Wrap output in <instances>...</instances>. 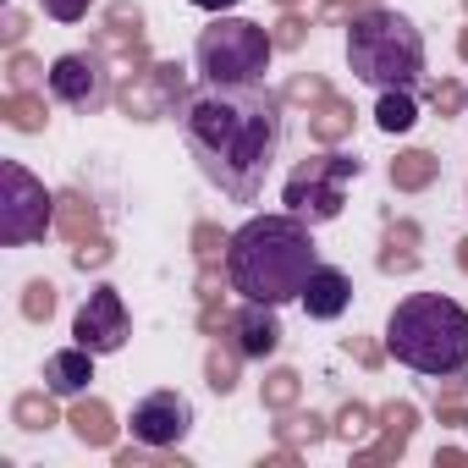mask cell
<instances>
[{"label":"cell","mask_w":468,"mask_h":468,"mask_svg":"<svg viewBox=\"0 0 468 468\" xmlns=\"http://www.w3.org/2000/svg\"><path fill=\"white\" fill-rule=\"evenodd\" d=\"M193 402L182 397V391H149V397H138L133 402V419H127V430H133V441H144V446H154V452H165V446H182L187 435H193Z\"/></svg>","instance_id":"9"},{"label":"cell","mask_w":468,"mask_h":468,"mask_svg":"<svg viewBox=\"0 0 468 468\" xmlns=\"http://www.w3.org/2000/svg\"><path fill=\"white\" fill-rule=\"evenodd\" d=\"M176 127L198 176L220 198L254 204L282 154L287 116L265 83H249V89H198L193 100L176 105Z\"/></svg>","instance_id":"1"},{"label":"cell","mask_w":468,"mask_h":468,"mask_svg":"<svg viewBox=\"0 0 468 468\" xmlns=\"http://www.w3.org/2000/svg\"><path fill=\"white\" fill-rule=\"evenodd\" d=\"M298 303H303L309 320H342V314L353 309V276L320 260V271L303 282V298H298Z\"/></svg>","instance_id":"12"},{"label":"cell","mask_w":468,"mask_h":468,"mask_svg":"<svg viewBox=\"0 0 468 468\" xmlns=\"http://www.w3.org/2000/svg\"><path fill=\"white\" fill-rule=\"evenodd\" d=\"M50 231V193L23 160H0V243L28 249Z\"/></svg>","instance_id":"7"},{"label":"cell","mask_w":468,"mask_h":468,"mask_svg":"<svg viewBox=\"0 0 468 468\" xmlns=\"http://www.w3.org/2000/svg\"><path fill=\"white\" fill-rule=\"evenodd\" d=\"M347 176H358V160H353V154H314V160H303V165L287 176L282 204H287L298 220L325 226V220H336L342 204H347Z\"/></svg>","instance_id":"6"},{"label":"cell","mask_w":468,"mask_h":468,"mask_svg":"<svg viewBox=\"0 0 468 468\" xmlns=\"http://www.w3.org/2000/svg\"><path fill=\"white\" fill-rule=\"evenodd\" d=\"M386 353L430 380L468 375V309L446 292H408L386 320Z\"/></svg>","instance_id":"3"},{"label":"cell","mask_w":468,"mask_h":468,"mask_svg":"<svg viewBox=\"0 0 468 468\" xmlns=\"http://www.w3.org/2000/svg\"><path fill=\"white\" fill-rule=\"evenodd\" d=\"M39 6H45V17H56V23H83L94 0H39Z\"/></svg>","instance_id":"15"},{"label":"cell","mask_w":468,"mask_h":468,"mask_svg":"<svg viewBox=\"0 0 468 468\" xmlns=\"http://www.w3.org/2000/svg\"><path fill=\"white\" fill-rule=\"evenodd\" d=\"M45 89H50L56 105H67V111H89V116L111 100V78H105V67H100L94 56H83V50L56 56L50 72H45Z\"/></svg>","instance_id":"10"},{"label":"cell","mask_w":468,"mask_h":468,"mask_svg":"<svg viewBox=\"0 0 468 468\" xmlns=\"http://www.w3.org/2000/svg\"><path fill=\"white\" fill-rule=\"evenodd\" d=\"M347 67L375 94L419 89V78H424V34L413 28V17H402L391 6L353 12V23H347Z\"/></svg>","instance_id":"4"},{"label":"cell","mask_w":468,"mask_h":468,"mask_svg":"<svg viewBox=\"0 0 468 468\" xmlns=\"http://www.w3.org/2000/svg\"><path fill=\"white\" fill-rule=\"evenodd\" d=\"M320 271L314 226L298 220L292 209L282 215H254L226 238V282L249 303H298L303 282Z\"/></svg>","instance_id":"2"},{"label":"cell","mask_w":468,"mask_h":468,"mask_svg":"<svg viewBox=\"0 0 468 468\" xmlns=\"http://www.w3.org/2000/svg\"><path fill=\"white\" fill-rule=\"evenodd\" d=\"M231 336H238V353H243V358H254V364L276 358V353H282V342H287L276 303H249V298H243V309H238V314H231Z\"/></svg>","instance_id":"11"},{"label":"cell","mask_w":468,"mask_h":468,"mask_svg":"<svg viewBox=\"0 0 468 468\" xmlns=\"http://www.w3.org/2000/svg\"><path fill=\"white\" fill-rule=\"evenodd\" d=\"M193 6H198V12H209V17H220V12H238L243 0H193Z\"/></svg>","instance_id":"16"},{"label":"cell","mask_w":468,"mask_h":468,"mask_svg":"<svg viewBox=\"0 0 468 468\" xmlns=\"http://www.w3.org/2000/svg\"><path fill=\"white\" fill-rule=\"evenodd\" d=\"M127 336H133L127 298H122L116 287H94V292L78 303V314H72V342L89 347L94 358H111V353L127 347Z\"/></svg>","instance_id":"8"},{"label":"cell","mask_w":468,"mask_h":468,"mask_svg":"<svg viewBox=\"0 0 468 468\" xmlns=\"http://www.w3.org/2000/svg\"><path fill=\"white\" fill-rule=\"evenodd\" d=\"M271 56H276V45L260 23L220 12V17H209V28L193 45V72L204 89H249V83H265Z\"/></svg>","instance_id":"5"},{"label":"cell","mask_w":468,"mask_h":468,"mask_svg":"<svg viewBox=\"0 0 468 468\" xmlns=\"http://www.w3.org/2000/svg\"><path fill=\"white\" fill-rule=\"evenodd\" d=\"M375 127L391 133V138L413 133V127H419V100H413V89H386L380 105H375Z\"/></svg>","instance_id":"14"},{"label":"cell","mask_w":468,"mask_h":468,"mask_svg":"<svg viewBox=\"0 0 468 468\" xmlns=\"http://www.w3.org/2000/svg\"><path fill=\"white\" fill-rule=\"evenodd\" d=\"M94 386V353L89 347H61V353H50L45 358V391L50 397H83Z\"/></svg>","instance_id":"13"}]
</instances>
